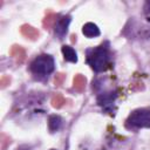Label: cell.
Listing matches in <instances>:
<instances>
[{
    "label": "cell",
    "instance_id": "cell-1",
    "mask_svg": "<svg viewBox=\"0 0 150 150\" xmlns=\"http://www.w3.org/2000/svg\"><path fill=\"white\" fill-rule=\"evenodd\" d=\"M109 49L105 45H101L94 49L88 50L87 61L95 71H103L109 64Z\"/></svg>",
    "mask_w": 150,
    "mask_h": 150
},
{
    "label": "cell",
    "instance_id": "cell-7",
    "mask_svg": "<svg viewBox=\"0 0 150 150\" xmlns=\"http://www.w3.org/2000/svg\"><path fill=\"white\" fill-rule=\"evenodd\" d=\"M62 127V118L59 115H50L48 118V128L52 132L57 131Z\"/></svg>",
    "mask_w": 150,
    "mask_h": 150
},
{
    "label": "cell",
    "instance_id": "cell-6",
    "mask_svg": "<svg viewBox=\"0 0 150 150\" xmlns=\"http://www.w3.org/2000/svg\"><path fill=\"white\" fill-rule=\"evenodd\" d=\"M61 52H62L63 57H64L66 61L71 62V63H76L77 62V54H76V52L74 50L73 47H70L68 45H63L62 48H61Z\"/></svg>",
    "mask_w": 150,
    "mask_h": 150
},
{
    "label": "cell",
    "instance_id": "cell-5",
    "mask_svg": "<svg viewBox=\"0 0 150 150\" xmlns=\"http://www.w3.org/2000/svg\"><path fill=\"white\" fill-rule=\"evenodd\" d=\"M82 33H83L84 36H87L89 39L96 38V36L100 35V28L94 22H87L82 27Z\"/></svg>",
    "mask_w": 150,
    "mask_h": 150
},
{
    "label": "cell",
    "instance_id": "cell-9",
    "mask_svg": "<svg viewBox=\"0 0 150 150\" xmlns=\"http://www.w3.org/2000/svg\"><path fill=\"white\" fill-rule=\"evenodd\" d=\"M143 13H144V16H145L146 21L150 22V0H148V1L144 2V6H143Z\"/></svg>",
    "mask_w": 150,
    "mask_h": 150
},
{
    "label": "cell",
    "instance_id": "cell-3",
    "mask_svg": "<svg viewBox=\"0 0 150 150\" xmlns=\"http://www.w3.org/2000/svg\"><path fill=\"white\" fill-rule=\"evenodd\" d=\"M127 125L130 128H150V109L139 108L134 110L127 118Z\"/></svg>",
    "mask_w": 150,
    "mask_h": 150
},
{
    "label": "cell",
    "instance_id": "cell-8",
    "mask_svg": "<svg viewBox=\"0 0 150 150\" xmlns=\"http://www.w3.org/2000/svg\"><path fill=\"white\" fill-rule=\"evenodd\" d=\"M114 100H115V96H112L111 93H107V94H102L101 96H98L97 103L100 105H102L103 108H108L109 105H111Z\"/></svg>",
    "mask_w": 150,
    "mask_h": 150
},
{
    "label": "cell",
    "instance_id": "cell-4",
    "mask_svg": "<svg viewBox=\"0 0 150 150\" xmlns=\"http://www.w3.org/2000/svg\"><path fill=\"white\" fill-rule=\"evenodd\" d=\"M70 20H71V19H70L69 15H63V16H61V18L56 21V23H55V26H54V33H55V35H57L60 39H62V38L66 35L67 30H68Z\"/></svg>",
    "mask_w": 150,
    "mask_h": 150
},
{
    "label": "cell",
    "instance_id": "cell-10",
    "mask_svg": "<svg viewBox=\"0 0 150 150\" xmlns=\"http://www.w3.org/2000/svg\"><path fill=\"white\" fill-rule=\"evenodd\" d=\"M52 150H55V149H52Z\"/></svg>",
    "mask_w": 150,
    "mask_h": 150
},
{
    "label": "cell",
    "instance_id": "cell-2",
    "mask_svg": "<svg viewBox=\"0 0 150 150\" xmlns=\"http://www.w3.org/2000/svg\"><path fill=\"white\" fill-rule=\"evenodd\" d=\"M54 68H55L54 59L48 54H42L36 56L30 63V70L34 74L41 75V76L49 75L54 70Z\"/></svg>",
    "mask_w": 150,
    "mask_h": 150
}]
</instances>
